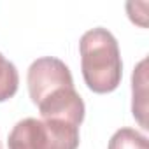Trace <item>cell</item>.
Masks as SVG:
<instances>
[{
    "mask_svg": "<svg viewBox=\"0 0 149 149\" xmlns=\"http://www.w3.org/2000/svg\"><path fill=\"white\" fill-rule=\"evenodd\" d=\"M9 149H77L79 126L58 119L25 118L7 139Z\"/></svg>",
    "mask_w": 149,
    "mask_h": 149,
    "instance_id": "2",
    "label": "cell"
},
{
    "mask_svg": "<svg viewBox=\"0 0 149 149\" xmlns=\"http://www.w3.org/2000/svg\"><path fill=\"white\" fill-rule=\"evenodd\" d=\"M109 149H149V142L140 132L133 128H121L111 137Z\"/></svg>",
    "mask_w": 149,
    "mask_h": 149,
    "instance_id": "6",
    "label": "cell"
},
{
    "mask_svg": "<svg viewBox=\"0 0 149 149\" xmlns=\"http://www.w3.org/2000/svg\"><path fill=\"white\" fill-rule=\"evenodd\" d=\"M26 83L30 98L35 105H39L42 100L60 90L74 88V79L68 67L54 56H44L35 60L28 68Z\"/></svg>",
    "mask_w": 149,
    "mask_h": 149,
    "instance_id": "3",
    "label": "cell"
},
{
    "mask_svg": "<svg viewBox=\"0 0 149 149\" xmlns=\"http://www.w3.org/2000/svg\"><path fill=\"white\" fill-rule=\"evenodd\" d=\"M0 149H2V144H0Z\"/></svg>",
    "mask_w": 149,
    "mask_h": 149,
    "instance_id": "7",
    "label": "cell"
},
{
    "mask_svg": "<svg viewBox=\"0 0 149 149\" xmlns=\"http://www.w3.org/2000/svg\"><path fill=\"white\" fill-rule=\"evenodd\" d=\"M81 70L86 86L93 93L114 91L123 76V63L116 37L107 28H91L79 40Z\"/></svg>",
    "mask_w": 149,
    "mask_h": 149,
    "instance_id": "1",
    "label": "cell"
},
{
    "mask_svg": "<svg viewBox=\"0 0 149 149\" xmlns=\"http://www.w3.org/2000/svg\"><path fill=\"white\" fill-rule=\"evenodd\" d=\"M146 65H147V60L144 58L137 65V68L133 70V76H132V91H133L132 111H133V116L137 118V121L140 123L142 128H149L147 121H146V114H147V72H146Z\"/></svg>",
    "mask_w": 149,
    "mask_h": 149,
    "instance_id": "4",
    "label": "cell"
},
{
    "mask_svg": "<svg viewBox=\"0 0 149 149\" xmlns=\"http://www.w3.org/2000/svg\"><path fill=\"white\" fill-rule=\"evenodd\" d=\"M19 76L13 61H9L0 53V102L13 98L18 91Z\"/></svg>",
    "mask_w": 149,
    "mask_h": 149,
    "instance_id": "5",
    "label": "cell"
}]
</instances>
